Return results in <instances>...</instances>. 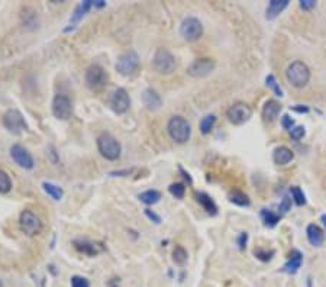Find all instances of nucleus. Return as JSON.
Masks as SVG:
<instances>
[{
    "label": "nucleus",
    "mask_w": 326,
    "mask_h": 287,
    "mask_svg": "<svg viewBox=\"0 0 326 287\" xmlns=\"http://www.w3.org/2000/svg\"><path fill=\"white\" fill-rule=\"evenodd\" d=\"M142 102L146 109L150 110H158L161 105H163V100L160 95L154 90V89H146L144 93H142Z\"/></svg>",
    "instance_id": "obj_15"
},
{
    "label": "nucleus",
    "mask_w": 326,
    "mask_h": 287,
    "mask_svg": "<svg viewBox=\"0 0 326 287\" xmlns=\"http://www.w3.org/2000/svg\"><path fill=\"white\" fill-rule=\"evenodd\" d=\"M110 106L115 110L116 113H125L128 112L129 106H131V99L125 89H117L112 99H110Z\"/></svg>",
    "instance_id": "obj_14"
},
{
    "label": "nucleus",
    "mask_w": 326,
    "mask_h": 287,
    "mask_svg": "<svg viewBox=\"0 0 326 287\" xmlns=\"http://www.w3.org/2000/svg\"><path fill=\"white\" fill-rule=\"evenodd\" d=\"M280 112H281V105L276 100H269V102H265V105L262 107V118L265 122L271 124L277 119Z\"/></svg>",
    "instance_id": "obj_16"
},
{
    "label": "nucleus",
    "mask_w": 326,
    "mask_h": 287,
    "mask_svg": "<svg viewBox=\"0 0 326 287\" xmlns=\"http://www.w3.org/2000/svg\"><path fill=\"white\" fill-rule=\"evenodd\" d=\"M322 222H323V225H325L326 228V215H322Z\"/></svg>",
    "instance_id": "obj_42"
},
{
    "label": "nucleus",
    "mask_w": 326,
    "mask_h": 287,
    "mask_svg": "<svg viewBox=\"0 0 326 287\" xmlns=\"http://www.w3.org/2000/svg\"><path fill=\"white\" fill-rule=\"evenodd\" d=\"M265 81H267V86H269L270 89H273L276 95L280 96V97L283 96V92H281V89H280V86L277 84V81H276V77L273 76V74H270Z\"/></svg>",
    "instance_id": "obj_33"
},
{
    "label": "nucleus",
    "mask_w": 326,
    "mask_h": 287,
    "mask_svg": "<svg viewBox=\"0 0 326 287\" xmlns=\"http://www.w3.org/2000/svg\"><path fill=\"white\" fill-rule=\"evenodd\" d=\"M302 261H303V255H302L299 251H294V252L290 255L287 263L284 264L283 271L287 273V274H296L299 271V268H300V266H302Z\"/></svg>",
    "instance_id": "obj_20"
},
{
    "label": "nucleus",
    "mask_w": 326,
    "mask_h": 287,
    "mask_svg": "<svg viewBox=\"0 0 326 287\" xmlns=\"http://www.w3.org/2000/svg\"><path fill=\"white\" fill-rule=\"evenodd\" d=\"M261 218L264 220L265 226H269V228H274L278 223V220H280V216H278V215H276L273 211H267V209H262V211H261Z\"/></svg>",
    "instance_id": "obj_27"
},
{
    "label": "nucleus",
    "mask_w": 326,
    "mask_h": 287,
    "mask_svg": "<svg viewBox=\"0 0 326 287\" xmlns=\"http://www.w3.org/2000/svg\"><path fill=\"white\" fill-rule=\"evenodd\" d=\"M12 189V180L9 174L0 170V193H8Z\"/></svg>",
    "instance_id": "obj_31"
},
{
    "label": "nucleus",
    "mask_w": 326,
    "mask_h": 287,
    "mask_svg": "<svg viewBox=\"0 0 326 287\" xmlns=\"http://www.w3.org/2000/svg\"><path fill=\"white\" fill-rule=\"evenodd\" d=\"M74 247H76L80 252L87 254V255H96L99 254L102 248H99L96 244L93 242H87V241H74Z\"/></svg>",
    "instance_id": "obj_21"
},
{
    "label": "nucleus",
    "mask_w": 326,
    "mask_h": 287,
    "mask_svg": "<svg viewBox=\"0 0 326 287\" xmlns=\"http://www.w3.org/2000/svg\"><path fill=\"white\" fill-rule=\"evenodd\" d=\"M92 6H95V2H93V0H86V2H83V3H80L76 8V10H74V15H73V18H71V22H78V20L81 19L87 12L90 10Z\"/></svg>",
    "instance_id": "obj_23"
},
{
    "label": "nucleus",
    "mask_w": 326,
    "mask_h": 287,
    "mask_svg": "<svg viewBox=\"0 0 326 287\" xmlns=\"http://www.w3.org/2000/svg\"><path fill=\"white\" fill-rule=\"evenodd\" d=\"M168 190H170V193L173 194L175 199H183L184 193H186V187H184V184H182V183H174V184H171L168 187Z\"/></svg>",
    "instance_id": "obj_32"
},
{
    "label": "nucleus",
    "mask_w": 326,
    "mask_h": 287,
    "mask_svg": "<svg viewBox=\"0 0 326 287\" xmlns=\"http://www.w3.org/2000/svg\"><path fill=\"white\" fill-rule=\"evenodd\" d=\"M107 73L105 71V68H102L97 64H93L87 68L86 71V84L88 89L92 90H99L103 89L107 84Z\"/></svg>",
    "instance_id": "obj_6"
},
{
    "label": "nucleus",
    "mask_w": 326,
    "mask_h": 287,
    "mask_svg": "<svg viewBox=\"0 0 326 287\" xmlns=\"http://www.w3.org/2000/svg\"><path fill=\"white\" fill-rule=\"evenodd\" d=\"M0 287H2V281H0Z\"/></svg>",
    "instance_id": "obj_43"
},
{
    "label": "nucleus",
    "mask_w": 326,
    "mask_h": 287,
    "mask_svg": "<svg viewBox=\"0 0 326 287\" xmlns=\"http://www.w3.org/2000/svg\"><path fill=\"white\" fill-rule=\"evenodd\" d=\"M273 254H274L273 251H270V252H267V251L255 249V255H257V259L262 260V261H269V260L271 259V255H273Z\"/></svg>",
    "instance_id": "obj_37"
},
{
    "label": "nucleus",
    "mask_w": 326,
    "mask_h": 287,
    "mask_svg": "<svg viewBox=\"0 0 326 287\" xmlns=\"http://www.w3.org/2000/svg\"><path fill=\"white\" fill-rule=\"evenodd\" d=\"M138 67H139V57L135 51H128L125 54H122L116 63V70L122 76L132 74Z\"/></svg>",
    "instance_id": "obj_10"
},
{
    "label": "nucleus",
    "mask_w": 326,
    "mask_h": 287,
    "mask_svg": "<svg viewBox=\"0 0 326 287\" xmlns=\"http://www.w3.org/2000/svg\"><path fill=\"white\" fill-rule=\"evenodd\" d=\"M306 235L309 242H310L313 247H322V245H323V241H325L323 231L320 229L317 225H315V223H312V225L307 226Z\"/></svg>",
    "instance_id": "obj_18"
},
{
    "label": "nucleus",
    "mask_w": 326,
    "mask_h": 287,
    "mask_svg": "<svg viewBox=\"0 0 326 287\" xmlns=\"http://www.w3.org/2000/svg\"><path fill=\"white\" fill-rule=\"evenodd\" d=\"M291 197H293V200L294 203L298 205V206H303L305 203H306V197H305V193L303 190L298 187V186H294V187H291Z\"/></svg>",
    "instance_id": "obj_30"
},
{
    "label": "nucleus",
    "mask_w": 326,
    "mask_h": 287,
    "mask_svg": "<svg viewBox=\"0 0 326 287\" xmlns=\"http://www.w3.org/2000/svg\"><path fill=\"white\" fill-rule=\"evenodd\" d=\"M229 200L232 203H235V205H238V206H248L251 202L248 199V196L245 194V193H242V191L238 190H233L229 193Z\"/></svg>",
    "instance_id": "obj_25"
},
{
    "label": "nucleus",
    "mask_w": 326,
    "mask_h": 287,
    "mask_svg": "<svg viewBox=\"0 0 326 287\" xmlns=\"http://www.w3.org/2000/svg\"><path fill=\"white\" fill-rule=\"evenodd\" d=\"M19 225L20 229L28 237H35L42 229V222L32 211H23L20 213Z\"/></svg>",
    "instance_id": "obj_7"
},
{
    "label": "nucleus",
    "mask_w": 326,
    "mask_h": 287,
    "mask_svg": "<svg viewBox=\"0 0 326 287\" xmlns=\"http://www.w3.org/2000/svg\"><path fill=\"white\" fill-rule=\"evenodd\" d=\"M3 125H5V128L9 132L15 135L22 134L23 131L28 129V125L25 122V118L16 109H10V110H8L5 113V116H3Z\"/></svg>",
    "instance_id": "obj_5"
},
{
    "label": "nucleus",
    "mask_w": 326,
    "mask_h": 287,
    "mask_svg": "<svg viewBox=\"0 0 326 287\" xmlns=\"http://www.w3.org/2000/svg\"><path fill=\"white\" fill-rule=\"evenodd\" d=\"M216 67V63L212 58H199L193 61L190 67L187 68V74L194 78H203L208 77Z\"/></svg>",
    "instance_id": "obj_11"
},
{
    "label": "nucleus",
    "mask_w": 326,
    "mask_h": 287,
    "mask_svg": "<svg viewBox=\"0 0 326 287\" xmlns=\"http://www.w3.org/2000/svg\"><path fill=\"white\" fill-rule=\"evenodd\" d=\"M196 199H197V202H199L201 206L204 208V211L208 212V213L216 215L218 206L215 205V202L212 200L211 197H209L206 193H197V194H196Z\"/></svg>",
    "instance_id": "obj_22"
},
{
    "label": "nucleus",
    "mask_w": 326,
    "mask_h": 287,
    "mask_svg": "<svg viewBox=\"0 0 326 287\" xmlns=\"http://www.w3.org/2000/svg\"><path fill=\"white\" fill-rule=\"evenodd\" d=\"M173 260L177 266H184L186 261H187V251L183 248V247H175L173 251Z\"/></svg>",
    "instance_id": "obj_29"
},
{
    "label": "nucleus",
    "mask_w": 326,
    "mask_h": 287,
    "mask_svg": "<svg viewBox=\"0 0 326 287\" xmlns=\"http://www.w3.org/2000/svg\"><path fill=\"white\" fill-rule=\"evenodd\" d=\"M139 199L145 205H155L161 199V193L157 190H146L139 194Z\"/></svg>",
    "instance_id": "obj_24"
},
{
    "label": "nucleus",
    "mask_w": 326,
    "mask_h": 287,
    "mask_svg": "<svg viewBox=\"0 0 326 287\" xmlns=\"http://www.w3.org/2000/svg\"><path fill=\"white\" fill-rule=\"evenodd\" d=\"M52 115L60 121H67L73 115V106L71 100L67 96L57 95L52 100Z\"/></svg>",
    "instance_id": "obj_12"
},
{
    "label": "nucleus",
    "mask_w": 326,
    "mask_h": 287,
    "mask_svg": "<svg viewBox=\"0 0 326 287\" xmlns=\"http://www.w3.org/2000/svg\"><path fill=\"white\" fill-rule=\"evenodd\" d=\"M286 77L291 83V86L302 89L309 83L310 80V70L305 63L302 61H294L288 66L287 71H286Z\"/></svg>",
    "instance_id": "obj_4"
},
{
    "label": "nucleus",
    "mask_w": 326,
    "mask_h": 287,
    "mask_svg": "<svg viewBox=\"0 0 326 287\" xmlns=\"http://www.w3.org/2000/svg\"><path fill=\"white\" fill-rule=\"evenodd\" d=\"M247 239H248V235H247V232H244V234H241L240 239H238V244H240V248L244 249L245 248V244H247Z\"/></svg>",
    "instance_id": "obj_41"
},
{
    "label": "nucleus",
    "mask_w": 326,
    "mask_h": 287,
    "mask_svg": "<svg viewBox=\"0 0 326 287\" xmlns=\"http://www.w3.org/2000/svg\"><path fill=\"white\" fill-rule=\"evenodd\" d=\"M294 158V154L293 151L287 148V147H278L276 148V151L273 154V160L274 163L278 164V165H286L288 164L291 160Z\"/></svg>",
    "instance_id": "obj_19"
},
{
    "label": "nucleus",
    "mask_w": 326,
    "mask_h": 287,
    "mask_svg": "<svg viewBox=\"0 0 326 287\" xmlns=\"http://www.w3.org/2000/svg\"><path fill=\"white\" fill-rule=\"evenodd\" d=\"M290 206H291V200L288 199L287 196H284V197H283V202H281V205H280V211L283 212V213H286V212L290 211Z\"/></svg>",
    "instance_id": "obj_39"
},
{
    "label": "nucleus",
    "mask_w": 326,
    "mask_h": 287,
    "mask_svg": "<svg viewBox=\"0 0 326 287\" xmlns=\"http://www.w3.org/2000/svg\"><path fill=\"white\" fill-rule=\"evenodd\" d=\"M42 187H44V190H45V193L48 194V196H51L54 200H60L61 197H63V189L60 187V186H57V184H52V183H44L42 184Z\"/></svg>",
    "instance_id": "obj_26"
},
{
    "label": "nucleus",
    "mask_w": 326,
    "mask_h": 287,
    "mask_svg": "<svg viewBox=\"0 0 326 287\" xmlns=\"http://www.w3.org/2000/svg\"><path fill=\"white\" fill-rule=\"evenodd\" d=\"M97 148H99V153L109 161H116L122 153L119 141L110 134H102L97 138Z\"/></svg>",
    "instance_id": "obj_2"
},
{
    "label": "nucleus",
    "mask_w": 326,
    "mask_h": 287,
    "mask_svg": "<svg viewBox=\"0 0 326 287\" xmlns=\"http://www.w3.org/2000/svg\"><path fill=\"white\" fill-rule=\"evenodd\" d=\"M288 6V0H270L267 10H265V18L273 20Z\"/></svg>",
    "instance_id": "obj_17"
},
{
    "label": "nucleus",
    "mask_w": 326,
    "mask_h": 287,
    "mask_svg": "<svg viewBox=\"0 0 326 287\" xmlns=\"http://www.w3.org/2000/svg\"><path fill=\"white\" fill-rule=\"evenodd\" d=\"M216 124V116L215 115H208L201 119L200 122V132L203 135L211 134V131L213 129V126Z\"/></svg>",
    "instance_id": "obj_28"
},
{
    "label": "nucleus",
    "mask_w": 326,
    "mask_h": 287,
    "mask_svg": "<svg viewBox=\"0 0 326 287\" xmlns=\"http://www.w3.org/2000/svg\"><path fill=\"white\" fill-rule=\"evenodd\" d=\"M153 67L158 74L168 76L175 70L177 63H175V58L173 57V54L170 51H167L164 48H158L154 54Z\"/></svg>",
    "instance_id": "obj_3"
},
{
    "label": "nucleus",
    "mask_w": 326,
    "mask_h": 287,
    "mask_svg": "<svg viewBox=\"0 0 326 287\" xmlns=\"http://www.w3.org/2000/svg\"><path fill=\"white\" fill-rule=\"evenodd\" d=\"M281 125H283L287 131H291V129L294 128V121L288 115H284L281 118Z\"/></svg>",
    "instance_id": "obj_36"
},
{
    "label": "nucleus",
    "mask_w": 326,
    "mask_h": 287,
    "mask_svg": "<svg viewBox=\"0 0 326 287\" xmlns=\"http://www.w3.org/2000/svg\"><path fill=\"white\" fill-rule=\"evenodd\" d=\"M10 157H12V160L15 163L18 164L19 167H22V168H25V170H31L35 165V161H34L31 153L19 144H16V145H13L10 148Z\"/></svg>",
    "instance_id": "obj_13"
},
{
    "label": "nucleus",
    "mask_w": 326,
    "mask_h": 287,
    "mask_svg": "<svg viewBox=\"0 0 326 287\" xmlns=\"http://www.w3.org/2000/svg\"><path fill=\"white\" fill-rule=\"evenodd\" d=\"M167 131L173 141L177 144H184L190 139L192 126L183 116H173L167 125Z\"/></svg>",
    "instance_id": "obj_1"
},
{
    "label": "nucleus",
    "mask_w": 326,
    "mask_h": 287,
    "mask_svg": "<svg viewBox=\"0 0 326 287\" xmlns=\"http://www.w3.org/2000/svg\"><path fill=\"white\" fill-rule=\"evenodd\" d=\"M180 34L186 41H197L203 35V25L197 18L189 16L182 22Z\"/></svg>",
    "instance_id": "obj_9"
},
{
    "label": "nucleus",
    "mask_w": 326,
    "mask_h": 287,
    "mask_svg": "<svg viewBox=\"0 0 326 287\" xmlns=\"http://www.w3.org/2000/svg\"><path fill=\"white\" fill-rule=\"evenodd\" d=\"M145 215H146V216H148L151 220H154L155 223H160V222H161V218H160L158 215H155L154 212L150 211V209H145Z\"/></svg>",
    "instance_id": "obj_40"
},
{
    "label": "nucleus",
    "mask_w": 326,
    "mask_h": 287,
    "mask_svg": "<svg viewBox=\"0 0 326 287\" xmlns=\"http://www.w3.org/2000/svg\"><path fill=\"white\" fill-rule=\"evenodd\" d=\"M300 8L305 10H310L313 9L315 6H316V2L315 0H300Z\"/></svg>",
    "instance_id": "obj_38"
},
{
    "label": "nucleus",
    "mask_w": 326,
    "mask_h": 287,
    "mask_svg": "<svg viewBox=\"0 0 326 287\" xmlns=\"http://www.w3.org/2000/svg\"><path fill=\"white\" fill-rule=\"evenodd\" d=\"M226 116L229 119L230 124L233 125H244L247 124L252 116V109L244 102H238L232 105L226 112Z\"/></svg>",
    "instance_id": "obj_8"
},
{
    "label": "nucleus",
    "mask_w": 326,
    "mask_h": 287,
    "mask_svg": "<svg viewBox=\"0 0 326 287\" xmlns=\"http://www.w3.org/2000/svg\"><path fill=\"white\" fill-rule=\"evenodd\" d=\"M305 134H306V131H305V126H294V128L290 131L291 138H293V139H296V141L302 139V138L305 136Z\"/></svg>",
    "instance_id": "obj_35"
},
{
    "label": "nucleus",
    "mask_w": 326,
    "mask_h": 287,
    "mask_svg": "<svg viewBox=\"0 0 326 287\" xmlns=\"http://www.w3.org/2000/svg\"><path fill=\"white\" fill-rule=\"evenodd\" d=\"M71 287H90V283L87 278L74 276V277H71Z\"/></svg>",
    "instance_id": "obj_34"
}]
</instances>
